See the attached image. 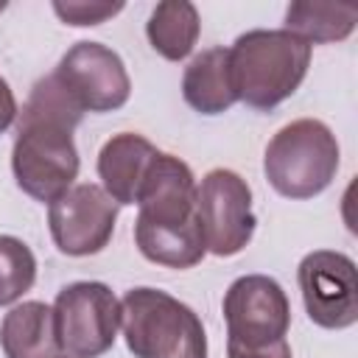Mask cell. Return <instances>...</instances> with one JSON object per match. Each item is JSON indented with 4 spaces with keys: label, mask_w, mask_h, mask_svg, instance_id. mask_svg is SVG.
<instances>
[{
    "label": "cell",
    "mask_w": 358,
    "mask_h": 358,
    "mask_svg": "<svg viewBox=\"0 0 358 358\" xmlns=\"http://www.w3.org/2000/svg\"><path fill=\"white\" fill-rule=\"evenodd\" d=\"M53 322L67 358H101L120 330V299L103 282H70L56 294Z\"/></svg>",
    "instance_id": "obj_6"
},
{
    "label": "cell",
    "mask_w": 358,
    "mask_h": 358,
    "mask_svg": "<svg viewBox=\"0 0 358 358\" xmlns=\"http://www.w3.org/2000/svg\"><path fill=\"white\" fill-rule=\"evenodd\" d=\"M199 31H201L199 11L187 0L159 3L145 22L151 48L168 62H182L185 56H190V50L196 48Z\"/></svg>",
    "instance_id": "obj_15"
},
{
    "label": "cell",
    "mask_w": 358,
    "mask_h": 358,
    "mask_svg": "<svg viewBox=\"0 0 358 358\" xmlns=\"http://www.w3.org/2000/svg\"><path fill=\"white\" fill-rule=\"evenodd\" d=\"M157 154L143 134L123 131L109 137L98 154V176L106 196L115 199V204H137Z\"/></svg>",
    "instance_id": "obj_12"
},
{
    "label": "cell",
    "mask_w": 358,
    "mask_h": 358,
    "mask_svg": "<svg viewBox=\"0 0 358 358\" xmlns=\"http://www.w3.org/2000/svg\"><path fill=\"white\" fill-rule=\"evenodd\" d=\"M117 221V204L101 185H73L50 201L48 227L56 249L70 257H87L106 249Z\"/></svg>",
    "instance_id": "obj_9"
},
{
    "label": "cell",
    "mask_w": 358,
    "mask_h": 358,
    "mask_svg": "<svg viewBox=\"0 0 358 358\" xmlns=\"http://www.w3.org/2000/svg\"><path fill=\"white\" fill-rule=\"evenodd\" d=\"M36 280L34 252L14 235H0V308L17 302Z\"/></svg>",
    "instance_id": "obj_17"
},
{
    "label": "cell",
    "mask_w": 358,
    "mask_h": 358,
    "mask_svg": "<svg viewBox=\"0 0 358 358\" xmlns=\"http://www.w3.org/2000/svg\"><path fill=\"white\" fill-rule=\"evenodd\" d=\"M53 76L84 112L120 109L131 92L123 59L101 42H76L59 59Z\"/></svg>",
    "instance_id": "obj_10"
},
{
    "label": "cell",
    "mask_w": 358,
    "mask_h": 358,
    "mask_svg": "<svg viewBox=\"0 0 358 358\" xmlns=\"http://www.w3.org/2000/svg\"><path fill=\"white\" fill-rule=\"evenodd\" d=\"M341 162L336 134L316 117H299L282 126L266 145L263 173L285 199H313L336 179Z\"/></svg>",
    "instance_id": "obj_5"
},
{
    "label": "cell",
    "mask_w": 358,
    "mask_h": 358,
    "mask_svg": "<svg viewBox=\"0 0 358 358\" xmlns=\"http://www.w3.org/2000/svg\"><path fill=\"white\" fill-rule=\"evenodd\" d=\"M358 8L344 3H291L285 11V31L308 45L341 42L352 34Z\"/></svg>",
    "instance_id": "obj_16"
},
{
    "label": "cell",
    "mask_w": 358,
    "mask_h": 358,
    "mask_svg": "<svg viewBox=\"0 0 358 358\" xmlns=\"http://www.w3.org/2000/svg\"><path fill=\"white\" fill-rule=\"evenodd\" d=\"M182 95L201 115H221L238 101L232 90L227 48H207L193 56L182 76Z\"/></svg>",
    "instance_id": "obj_14"
},
{
    "label": "cell",
    "mask_w": 358,
    "mask_h": 358,
    "mask_svg": "<svg viewBox=\"0 0 358 358\" xmlns=\"http://www.w3.org/2000/svg\"><path fill=\"white\" fill-rule=\"evenodd\" d=\"M84 109L67 95L56 76H45L17 112V137L11 148V171L22 193L36 201H53L67 193L78 176V151L73 129Z\"/></svg>",
    "instance_id": "obj_1"
},
{
    "label": "cell",
    "mask_w": 358,
    "mask_h": 358,
    "mask_svg": "<svg viewBox=\"0 0 358 358\" xmlns=\"http://www.w3.org/2000/svg\"><path fill=\"white\" fill-rule=\"evenodd\" d=\"M120 327L134 358H207V336L196 310L159 288L126 291Z\"/></svg>",
    "instance_id": "obj_4"
},
{
    "label": "cell",
    "mask_w": 358,
    "mask_h": 358,
    "mask_svg": "<svg viewBox=\"0 0 358 358\" xmlns=\"http://www.w3.org/2000/svg\"><path fill=\"white\" fill-rule=\"evenodd\" d=\"M196 218L204 249L218 257L238 255L255 235L252 187L235 171L213 168L196 187Z\"/></svg>",
    "instance_id": "obj_8"
},
{
    "label": "cell",
    "mask_w": 358,
    "mask_h": 358,
    "mask_svg": "<svg viewBox=\"0 0 358 358\" xmlns=\"http://www.w3.org/2000/svg\"><path fill=\"white\" fill-rule=\"evenodd\" d=\"M227 358H291V344L288 338L274 344V347H260V350H235L227 347Z\"/></svg>",
    "instance_id": "obj_19"
},
{
    "label": "cell",
    "mask_w": 358,
    "mask_h": 358,
    "mask_svg": "<svg viewBox=\"0 0 358 358\" xmlns=\"http://www.w3.org/2000/svg\"><path fill=\"white\" fill-rule=\"evenodd\" d=\"M0 347L6 358H62L53 308L36 299L14 305L0 322Z\"/></svg>",
    "instance_id": "obj_13"
},
{
    "label": "cell",
    "mask_w": 358,
    "mask_h": 358,
    "mask_svg": "<svg viewBox=\"0 0 358 358\" xmlns=\"http://www.w3.org/2000/svg\"><path fill=\"white\" fill-rule=\"evenodd\" d=\"M134 243L157 266L190 268L204 257V238L196 218V179L187 162L157 154L137 199Z\"/></svg>",
    "instance_id": "obj_2"
},
{
    "label": "cell",
    "mask_w": 358,
    "mask_h": 358,
    "mask_svg": "<svg viewBox=\"0 0 358 358\" xmlns=\"http://www.w3.org/2000/svg\"><path fill=\"white\" fill-rule=\"evenodd\" d=\"M308 319L324 330L352 327L358 319L355 263L344 252L316 249L296 268Z\"/></svg>",
    "instance_id": "obj_11"
},
{
    "label": "cell",
    "mask_w": 358,
    "mask_h": 358,
    "mask_svg": "<svg viewBox=\"0 0 358 358\" xmlns=\"http://www.w3.org/2000/svg\"><path fill=\"white\" fill-rule=\"evenodd\" d=\"M232 90L252 109H274L291 98L308 76L310 45L291 31H246L227 48Z\"/></svg>",
    "instance_id": "obj_3"
},
{
    "label": "cell",
    "mask_w": 358,
    "mask_h": 358,
    "mask_svg": "<svg viewBox=\"0 0 358 358\" xmlns=\"http://www.w3.org/2000/svg\"><path fill=\"white\" fill-rule=\"evenodd\" d=\"M17 101H14V92L8 87V81L0 76V134L17 120Z\"/></svg>",
    "instance_id": "obj_20"
},
{
    "label": "cell",
    "mask_w": 358,
    "mask_h": 358,
    "mask_svg": "<svg viewBox=\"0 0 358 358\" xmlns=\"http://www.w3.org/2000/svg\"><path fill=\"white\" fill-rule=\"evenodd\" d=\"M227 347L260 350L285 341L291 324V305L282 285L266 274L238 277L224 294Z\"/></svg>",
    "instance_id": "obj_7"
},
{
    "label": "cell",
    "mask_w": 358,
    "mask_h": 358,
    "mask_svg": "<svg viewBox=\"0 0 358 358\" xmlns=\"http://www.w3.org/2000/svg\"><path fill=\"white\" fill-rule=\"evenodd\" d=\"M53 11L67 25H101L123 11V3H53Z\"/></svg>",
    "instance_id": "obj_18"
}]
</instances>
